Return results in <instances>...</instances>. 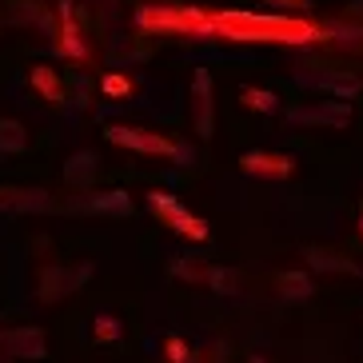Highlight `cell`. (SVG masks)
Instances as JSON below:
<instances>
[{"instance_id": "10", "label": "cell", "mask_w": 363, "mask_h": 363, "mask_svg": "<svg viewBox=\"0 0 363 363\" xmlns=\"http://www.w3.org/2000/svg\"><path fill=\"white\" fill-rule=\"evenodd\" d=\"M33 88L40 92L44 100H48V104H60V100H65V88L56 84L52 68H33Z\"/></svg>"}, {"instance_id": "20", "label": "cell", "mask_w": 363, "mask_h": 363, "mask_svg": "<svg viewBox=\"0 0 363 363\" xmlns=\"http://www.w3.org/2000/svg\"><path fill=\"white\" fill-rule=\"evenodd\" d=\"M276 4H288V9H308V0H276Z\"/></svg>"}, {"instance_id": "15", "label": "cell", "mask_w": 363, "mask_h": 363, "mask_svg": "<svg viewBox=\"0 0 363 363\" xmlns=\"http://www.w3.org/2000/svg\"><path fill=\"white\" fill-rule=\"evenodd\" d=\"M240 100H244V108H256V112H276V96L272 92H264V88H244L240 92Z\"/></svg>"}, {"instance_id": "18", "label": "cell", "mask_w": 363, "mask_h": 363, "mask_svg": "<svg viewBox=\"0 0 363 363\" xmlns=\"http://www.w3.org/2000/svg\"><path fill=\"white\" fill-rule=\"evenodd\" d=\"M104 92H112V96H128V92H132V80H124V76H108V80H104Z\"/></svg>"}, {"instance_id": "14", "label": "cell", "mask_w": 363, "mask_h": 363, "mask_svg": "<svg viewBox=\"0 0 363 363\" xmlns=\"http://www.w3.org/2000/svg\"><path fill=\"white\" fill-rule=\"evenodd\" d=\"M88 208L92 212H132V200L124 192H104L96 200H88Z\"/></svg>"}, {"instance_id": "4", "label": "cell", "mask_w": 363, "mask_h": 363, "mask_svg": "<svg viewBox=\"0 0 363 363\" xmlns=\"http://www.w3.org/2000/svg\"><path fill=\"white\" fill-rule=\"evenodd\" d=\"M108 140L120 148H136V152H156V156H184L172 140L156 136V132H140V128H108Z\"/></svg>"}, {"instance_id": "5", "label": "cell", "mask_w": 363, "mask_h": 363, "mask_svg": "<svg viewBox=\"0 0 363 363\" xmlns=\"http://www.w3.org/2000/svg\"><path fill=\"white\" fill-rule=\"evenodd\" d=\"M240 168L247 176H267V180H284L296 172V160L291 156H279V152H244L240 156Z\"/></svg>"}, {"instance_id": "2", "label": "cell", "mask_w": 363, "mask_h": 363, "mask_svg": "<svg viewBox=\"0 0 363 363\" xmlns=\"http://www.w3.org/2000/svg\"><path fill=\"white\" fill-rule=\"evenodd\" d=\"M144 28H160V33H184V36H212V16L192 4H152L140 12Z\"/></svg>"}, {"instance_id": "11", "label": "cell", "mask_w": 363, "mask_h": 363, "mask_svg": "<svg viewBox=\"0 0 363 363\" xmlns=\"http://www.w3.org/2000/svg\"><path fill=\"white\" fill-rule=\"evenodd\" d=\"M279 288H284L288 299H308L311 296V279L303 276V272H284V276H279Z\"/></svg>"}, {"instance_id": "13", "label": "cell", "mask_w": 363, "mask_h": 363, "mask_svg": "<svg viewBox=\"0 0 363 363\" xmlns=\"http://www.w3.org/2000/svg\"><path fill=\"white\" fill-rule=\"evenodd\" d=\"M0 208H48L44 192H0Z\"/></svg>"}, {"instance_id": "7", "label": "cell", "mask_w": 363, "mask_h": 363, "mask_svg": "<svg viewBox=\"0 0 363 363\" xmlns=\"http://www.w3.org/2000/svg\"><path fill=\"white\" fill-rule=\"evenodd\" d=\"M56 52L72 56V60H84V56H88V44L76 36L72 9H68V4H60V40H56Z\"/></svg>"}, {"instance_id": "9", "label": "cell", "mask_w": 363, "mask_h": 363, "mask_svg": "<svg viewBox=\"0 0 363 363\" xmlns=\"http://www.w3.org/2000/svg\"><path fill=\"white\" fill-rule=\"evenodd\" d=\"M212 80H208V72L203 68H196V128H200V136H212Z\"/></svg>"}, {"instance_id": "1", "label": "cell", "mask_w": 363, "mask_h": 363, "mask_svg": "<svg viewBox=\"0 0 363 363\" xmlns=\"http://www.w3.org/2000/svg\"><path fill=\"white\" fill-rule=\"evenodd\" d=\"M212 33L228 40H259V44H308L320 36V28L308 21L288 16H256V12H220L212 16Z\"/></svg>"}, {"instance_id": "22", "label": "cell", "mask_w": 363, "mask_h": 363, "mask_svg": "<svg viewBox=\"0 0 363 363\" xmlns=\"http://www.w3.org/2000/svg\"><path fill=\"white\" fill-rule=\"evenodd\" d=\"M359 232H363V216H359Z\"/></svg>"}, {"instance_id": "8", "label": "cell", "mask_w": 363, "mask_h": 363, "mask_svg": "<svg viewBox=\"0 0 363 363\" xmlns=\"http://www.w3.org/2000/svg\"><path fill=\"white\" fill-rule=\"evenodd\" d=\"M291 120H311V124H331V128H343V124L352 120V112H347V104H343V100H335V104H320V108L291 112Z\"/></svg>"}, {"instance_id": "21", "label": "cell", "mask_w": 363, "mask_h": 363, "mask_svg": "<svg viewBox=\"0 0 363 363\" xmlns=\"http://www.w3.org/2000/svg\"><path fill=\"white\" fill-rule=\"evenodd\" d=\"M252 363H267V359H259V355H256V359H252Z\"/></svg>"}, {"instance_id": "12", "label": "cell", "mask_w": 363, "mask_h": 363, "mask_svg": "<svg viewBox=\"0 0 363 363\" xmlns=\"http://www.w3.org/2000/svg\"><path fill=\"white\" fill-rule=\"evenodd\" d=\"M24 144H28V136H24L21 124H16V120H0V148L4 152H24Z\"/></svg>"}, {"instance_id": "17", "label": "cell", "mask_w": 363, "mask_h": 363, "mask_svg": "<svg viewBox=\"0 0 363 363\" xmlns=\"http://www.w3.org/2000/svg\"><path fill=\"white\" fill-rule=\"evenodd\" d=\"M92 335H96V340H120V320H112V315H100L96 328H92Z\"/></svg>"}, {"instance_id": "19", "label": "cell", "mask_w": 363, "mask_h": 363, "mask_svg": "<svg viewBox=\"0 0 363 363\" xmlns=\"http://www.w3.org/2000/svg\"><path fill=\"white\" fill-rule=\"evenodd\" d=\"M208 279H212V288H220V291H232L235 288V276H232V272H220V267L208 272Z\"/></svg>"}, {"instance_id": "16", "label": "cell", "mask_w": 363, "mask_h": 363, "mask_svg": "<svg viewBox=\"0 0 363 363\" xmlns=\"http://www.w3.org/2000/svg\"><path fill=\"white\" fill-rule=\"evenodd\" d=\"M164 352H168V359H172V363H196V355L188 352V347H184L180 335H168V340H164Z\"/></svg>"}, {"instance_id": "6", "label": "cell", "mask_w": 363, "mask_h": 363, "mask_svg": "<svg viewBox=\"0 0 363 363\" xmlns=\"http://www.w3.org/2000/svg\"><path fill=\"white\" fill-rule=\"evenodd\" d=\"M0 343H4L12 355H21V359H40V355H44V335L36 328L4 331V335H0Z\"/></svg>"}, {"instance_id": "3", "label": "cell", "mask_w": 363, "mask_h": 363, "mask_svg": "<svg viewBox=\"0 0 363 363\" xmlns=\"http://www.w3.org/2000/svg\"><path fill=\"white\" fill-rule=\"evenodd\" d=\"M148 208L160 216L168 228H176L180 235H188V240H208V224H203L200 216L184 212V203L176 200V196H168V192H148Z\"/></svg>"}]
</instances>
